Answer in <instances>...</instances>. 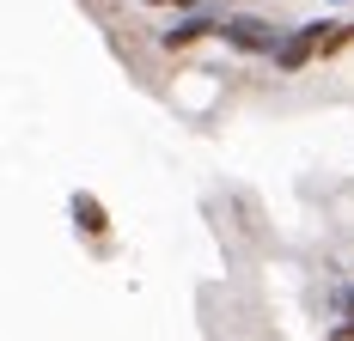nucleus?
Instances as JSON below:
<instances>
[{"label":"nucleus","mask_w":354,"mask_h":341,"mask_svg":"<svg viewBox=\"0 0 354 341\" xmlns=\"http://www.w3.org/2000/svg\"><path fill=\"white\" fill-rule=\"evenodd\" d=\"M220 37H226L239 55H275L281 25H275V19H263V12H226V19H220Z\"/></svg>","instance_id":"1"},{"label":"nucleus","mask_w":354,"mask_h":341,"mask_svg":"<svg viewBox=\"0 0 354 341\" xmlns=\"http://www.w3.org/2000/svg\"><path fill=\"white\" fill-rule=\"evenodd\" d=\"M68 213H73V226H80V238H92L98 250H110V213H104L98 195H86V189H80V195L68 202Z\"/></svg>","instance_id":"2"},{"label":"nucleus","mask_w":354,"mask_h":341,"mask_svg":"<svg viewBox=\"0 0 354 341\" xmlns=\"http://www.w3.org/2000/svg\"><path fill=\"white\" fill-rule=\"evenodd\" d=\"M318 55V25H299V31H281V43H275V68L281 73H299L306 61Z\"/></svg>","instance_id":"3"},{"label":"nucleus","mask_w":354,"mask_h":341,"mask_svg":"<svg viewBox=\"0 0 354 341\" xmlns=\"http://www.w3.org/2000/svg\"><path fill=\"white\" fill-rule=\"evenodd\" d=\"M202 37H220V19H214V12H183L171 31L159 37V49H171V55H177V49H196Z\"/></svg>","instance_id":"4"}]
</instances>
